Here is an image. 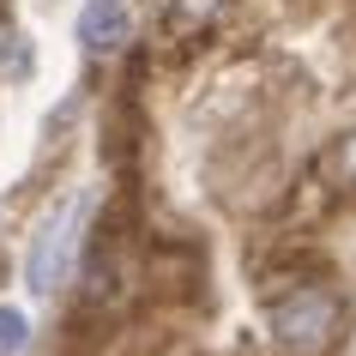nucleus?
Returning a JSON list of instances; mask_svg holds the SVG:
<instances>
[{
	"mask_svg": "<svg viewBox=\"0 0 356 356\" xmlns=\"http://www.w3.org/2000/svg\"><path fill=\"white\" fill-rule=\"evenodd\" d=\"M85 211H91V193L85 188L42 211L37 236H31V254H24V284H31V290H55V284L67 278V260H73V248H79Z\"/></svg>",
	"mask_w": 356,
	"mask_h": 356,
	"instance_id": "1",
	"label": "nucleus"
},
{
	"mask_svg": "<svg viewBox=\"0 0 356 356\" xmlns=\"http://www.w3.org/2000/svg\"><path fill=\"white\" fill-rule=\"evenodd\" d=\"M332 296H320V290H296L290 302H278L272 308V332H278L284 350H320L326 344V332H332Z\"/></svg>",
	"mask_w": 356,
	"mask_h": 356,
	"instance_id": "2",
	"label": "nucleus"
},
{
	"mask_svg": "<svg viewBox=\"0 0 356 356\" xmlns=\"http://www.w3.org/2000/svg\"><path fill=\"white\" fill-rule=\"evenodd\" d=\"M79 42L85 55H115L133 42V6L127 0H85L79 13Z\"/></svg>",
	"mask_w": 356,
	"mask_h": 356,
	"instance_id": "3",
	"label": "nucleus"
},
{
	"mask_svg": "<svg viewBox=\"0 0 356 356\" xmlns=\"http://www.w3.org/2000/svg\"><path fill=\"white\" fill-rule=\"evenodd\" d=\"M24 338H31V320H24V308H6L0 302V356H19Z\"/></svg>",
	"mask_w": 356,
	"mask_h": 356,
	"instance_id": "4",
	"label": "nucleus"
},
{
	"mask_svg": "<svg viewBox=\"0 0 356 356\" xmlns=\"http://www.w3.org/2000/svg\"><path fill=\"white\" fill-rule=\"evenodd\" d=\"M0 67H6L13 79L31 73V49H24V37H6V49H0Z\"/></svg>",
	"mask_w": 356,
	"mask_h": 356,
	"instance_id": "5",
	"label": "nucleus"
},
{
	"mask_svg": "<svg viewBox=\"0 0 356 356\" xmlns=\"http://www.w3.org/2000/svg\"><path fill=\"white\" fill-rule=\"evenodd\" d=\"M181 13H211V0H181Z\"/></svg>",
	"mask_w": 356,
	"mask_h": 356,
	"instance_id": "6",
	"label": "nucleus"
},
{
	"mask_svg": "<svg viewBox=\"0 0 356 356\" xmlns=\"http://www.w3.org/2000/svg\"><path fill=\"white\" fill-rule=\"evenodd\" d=\"M350 169H356V145H350Z\"/></svg>",
	"mask_w": 356,
	"mask_h": 356,
	"instance_id": "7",
	"label": "nucleus"
}]
</instances>
